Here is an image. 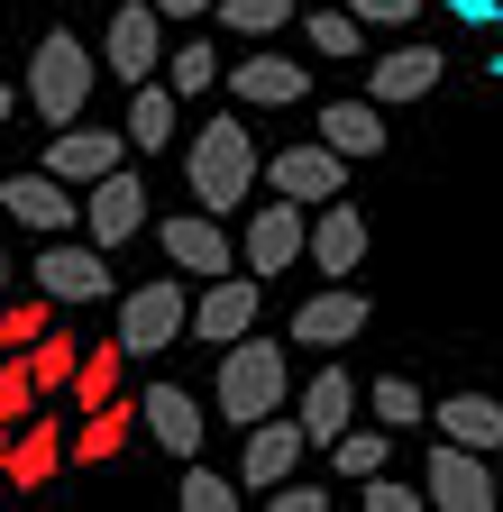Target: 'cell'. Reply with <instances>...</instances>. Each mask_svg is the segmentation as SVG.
<instances>
[{"mask_svg":"<svg viewBox=\"0 0 503 512\" xmlns=\"http://www.w3.org/2000/svg\"><path fill=\"white\" fill-rule=\"evenodd\" d=\"M266 174L257 138H247V119H211L193 128V147H183V183H193L202 211H247V183Z\"/></svg>","mask_w":503,"mask_h":512,"instance_id":"cell-1","label":"cell"},{"mask_svg":"<svg viewBox=\"0 0 503 512\" xmlns=\"http://www.w3.org/2000/svg\"><path fill=\"white\" fill-rule=\"evenodd\" d=\"M92 83H101V55H92L74 28H46L37 55H28V110H37L46 128H74L83 101H92Z\"/></svg>","mask_w":503,"mask_h":512,"instance_id":"cell-2","label":"cell"},{"mask_svg":"<svg viewBox=\"0 0 503 512\" xmlns=\"http://www.w3.org/2000/svg\"><path fill=\"white\" fill-rule=\"evenodd\" d=\"M211 403H220L229 430H257L266 412H284V348H266L257 330L229 339V348H220V384H211Z\"/></svg>","mask_w":503,"mask_h":512,"instance_id":"cell-3","label":"cell"},{"mask_svg":"<svg viewBox=\"0 0 503 512\" xmlns=\"http://www.w3.org/2000/svg\"><path fill=\"white\" fill-rule=\"evenodd\" d=\"M183 330H193V293H183L174 266L156 284H138V293H119V348H129V357H165Z\"/></svg>","mask_w":503,"mask_h":512,"instance_id":"cell-4","label":"cell"},{"mask_svg":"<svg viewBox=\"0 0 503 512\" xmlns=\"http://www.w3.org/2000/svg\"><path fill=\"white\" fill-rule=\"evenodd\" d=\"M0 211H10L19 229H37V238H65V229H83V183H65L55 165L0 174Z\"/></svg>","mask_w":503,"mask_h":512,"instance_id":"cell-5","label":"cell"},{"mask_svg":"<svg viewBox=\"0 0 503 512\" xmlns=\"http://www.w3.org/2000/svg\"><path fill=\"white\" fill-rule=\"evenodd\" d=\"M421 494H430L439 512H494V503H503V485H494V458H485V448H458V439H439V448H430Z\"/></svg>","mask_w":503,"mask_h":512,"instance_id":"cell-6","label":"cell"},{"mask_svg":"<svg viewBox=\"0 0 503 512\" xmlns=\"http://www.w3.org/2000/svg\"><path fill=\"white\" fill-rule=\"evenodd\" d=\"M138 229H147V183L129 165H110L101 183H83V238L92 247H129Z\"/></svg>","mask_w":503,"mask_h":512,"instance_id":"cell-7","label":"cell"},{"mask_svg":"<svg viewBox=\"0 0 503 512\" xmlns=\"http://www.w3.org/2000/svg\"><path fill=\"white\" fill-rule=\"evenodd\" d=\"M302 247H311V202L284 192V202H257V211H247V275H284Z\"/></svg>","mask_w":503,"mask_h":512,"instance_id":"cell-8","label":"cell"},{"mask_svg":"<svg viewBox=\"0 0 503 512\" xmlns=\"http://www.w3.org/2000/svg\"><path fill=\"white\" fill-rule=\"evenodd\" d=\"M266 183L293 192V202H339V192H348V156H339L330 138H302V147L266 156Z\"/></svg>","mask_w":503,"mask_h":512,"instance_id":"cell-9","label":"cell"},{"mask_svg":"<svg viewBox=\"0 0 503 512\" xmlns=\"http://www.w3.org/2000/svg\"><path fill=\"white\" fill-rule=\"evenodd\" d=\"M101 64L119 83H147L156 64H165V19H156V0H129V10L110 19V37H101Z\"/></svg>","mask_w":503,"mask_h":512,"instance_id":"cell-10","label":"cell"},{"mask_svg":"<svg viewBox=\"0 0 503 512\" xmlns=\"http://www.w3.org/2000/svg\"><path fill=\"white\" fill-rule=\"evenodd\" d=\"M238 439H247V448H238V485H247V494L284 485V476L302 467V448H311V430H302V421H275V412H266L257 430H238Z\"/></svg>","mask_w":503,"mask_h":512,"instance_id":"cell-11","label":"cell"},{"mask_svg":"<svg viewBox=\"0 0 503 512\" xmlns=\"http://www.w3.org/2000/svg\"><path fill=\"white\" fill-rule=\"evenodd\" d=\"M257 330V275H211L202 293H193V339H211V348H229V339H247Z\"/></svg>","mask_w":503,"mask_h":512,"instance_id":"cell-12","label":"cell"},{"mask_svg":"<svg viewBox=\"0 0 503 512\" xmlns=\"http://www.w3.org/2000/svg\"><path fill=\"white\" fill-rule=\"evenodd\" d=\"M156 238H165V266H174V275H202V284H211V275H229V266H238L220 211H183V220H165Z\"/></svg>","mask_w":503,"mask_h":512,"instance_id":"cell-13","label":"cell"},{"mask_svg":"<svg viewBox=\"0 0 503 512\" xmlns=\"http://www.w3.org/2000/svg\"><path fill=\"white\" fill-rule=\"evenodd\" d=\"M220 83H229L247 110H293V101L311 92V64H293V55H238Z\"/></svg>","mask_w":503,"mask_h":512,"instance_id":"cell-14","label":"cell"},{"mask_svg":"<svg viewBox=\"0 0 503 512\" xmlns=\"http://www.w3.org/2000/svg\"><path fill=\"white\" fill-rule=\"evenodd\" d=\"M101 256H110V247H74V238H55L28 275H37V293H55V302H101V293H110V266H101Z\"/></svg>","mask_w":503,"mask_h":512,"instance_id":"cell-15","label":"cell"},{"mask_svg":"<svg viewBox=\"0 0 503 512\" xmlns=\"http://www.w3.org/2000/svg\"><path fill=\"white\" fill-rule=\"evenodd\" d=\"M46 165L65 174V183H101L110 165H129V128H55Z\"/></svg>","mask_w":503,"mask_h":512,"instance_id":"cell-16","label":"cell"},{"mask_svg":"<svg viewBox=\"0 0 503 512\" xmlns=\"http://www.w3.org/2000/svg\"><path fill=\"white\" fill-rule=\"evenodd\" d=\"M138 421H147V439L165 448V458H202V403L183 394V384H147Z\"/></svg>","mask_w":503,"mask_h":512,"instance_id":"cell-17","label":"cell"},{"mask_svg":"<svg viewBox=\"0 0 503 512\" xmlns=\"http://www.w3.org/2000/svg\"><path fill=\"white\" fill-rule=\"evenodd\" d=\"M311 266H321V275H357L366 266V211L357 202H321V211H311Z\"/></svg>","mask_w":503,"mask_h":512,"instance_id":"cell-18","label":"cell"},{"mask_svg":"<svg viewBox=\"0 0 503 512\" xmlns=\"http://www.w3.org/2000/svg\"><path fill=\"white\" fill-rule=\"evenodd\" d=\"M439 74H449V55H439V46H394V55H375V74H366V92L385 101V110H403V101L439 92Z\"/></svg>","mask_w":503,"mask_h":512,"instance_id":"cell-19","label":"cell"},{"mask_svg":"<svg viewBox=\"0 0 503 512\" xmlns=\"http://www.w3.org/2000/svg\"><path fill=\"white\" fill-rule=\"evenodd\" d=\"M357 330H366V293H348V284L311 293V302L293 311V348H348Z\"/></svg>","mask_w":503,"mask_h":512,"instance_id":"cell-20","label":"cell"},{"mask_svg":"<svg viewBox=\"0 0 503 512\" xmlns=\"http://www.w3.org/2000/svg\"><path fill=\"white\" fill-rule=\"evenodd\" d=\"M357 403H366V394H357V375H348V366H321V375L302 384V412H293V421L311 430V448H330V439L357 421Z\"/></svg>","mask_w":503,"mask_h":512,"instance_id":"cell-21","label":"cell"},{"mask_svg":"<svg viewBox=\"0 0 503 512\" xmlns=\"http://www.w3.org/2000/svg\"><path fill=\"white\" fill-rule=\"evenodd\" d=\"M430 421H439V439L503 458V403H494V394H449V403H430Z\"/></svg>","mask_w":503,"mask_h":512,"instance_id":"cell-22","label":"cell"},{"mask_svg":"<svg viewBox=\"0 0 503 512\" xmlns=\"http://www.w3.org/2000/svg\"><path fill=\"white\" fill-rule=\"evenodd\" d=\"M321 138H330L348 165H357V156H385V138H394V128H385V101H375V92H366V101H330V110H321Z\"/></svg>","mask_w":503,"mask_h":512,"instance_id":"cell-23","label":"cell"},{"mask_svg":"<svg viewBox=\"0 0 503 512\" xmlns=\"http://www.w3.org/2000/svg\"><path fill=\"white\" fill-rule=\"evenodd\" d=\"M174 101H183V92L156 83V74L129 83V119H119V128H129V147H138V156H165V147H174Z\"/></svg>","mask_w":503,"mask_h":512,"instance_id":"cell-24","label":"cell"},{"mask_svg":"<svg viewBox=\"0 0 503 512\" xmlns=\"http://www.w3.org/2000/svg\"><path fill=\"white\" fill-rule=\"evenodd\" d=\"M129 421H138V403H92L83 421H74V439H65V458H83V467H110L119 448H129Z\"/></svg>","mask_w":503,"mask_h":512,"instance_id":"cell-25","label":"cell"},{"mask_svg":"<svg viewBox=\"0 0 503 512\" xmlns=\"http://www.w3.org/2000/svg\"><path fill=\"white\" fill-rule=\"evenodd\" d=\"M55 467H65V430L28 412V430L10 439V485H19V494H37V485H55Z\"/></svg>","mask_w":503,"mask_h":512,"instance_id":"cell-26","label":"cell"},{"mask_svg":"<svg viewBox=\"0 0 503 512\" xmlns=\"http://www.w3.org/2000/svg\"><path fill=\"white\" fill-rule=\"evenodd\" d=\"M385 458H394V430H385V421H375V430H339V439H330V467H339L348 485H357V476H375Z\"/></svg>","mask_w":503,"mask_h":512,"instance_id":"cell-27","label":"cell"},{"mask_svg":"<svg viewBox=\"0 0 503 512\" xmlns=\"http://www.w3.org/2000/svg\"><path fill=\"white\" fill-rule=\"evenodd\" d=\"M238 494H247L238 476H220V467H202V458H183V494H174L183 512H238Z\"/></svg>","mask_w":503,"mask_h":512,"instance_id":"cell-28","label":"cell"},{"mask_svg":"<svg viewBox=\"0 0 503 512\" xmlns=\"http://www.w3.org/2000/svg\"><path fill=\"white\" fill-rule=\"evenodd\" d=\"M211 19L229 37H275V28H293V0H211Z\"/></svg>","mask_w":503,"mask_h":512,"instance_id":"cell-29","label":"cell"},{"mask_svg":"<svg viewBox=\"0 0 503 512\" xmlns=\"http://www.w3.org/2000/svg\"><path fill=\"white\" fill-rule=\"evenodd\" d=\"M37 403H46L37 394V366H28V348H10V357H0V430H19Z\"/></svg>","mask_w":503,"mask_h":512,"instance_id":"cell-30","label":"cell"},{"mask_svg":"<svg viewBox=\"0 0 503 512\" xmlns=\"http://www.w3.org/2000/svg\"><path fill=\"white\" fill-rule=\"evenodd\" d=\"M119 357H129L119 339H110V348H83V366H74V403H83V412L119 394Z\"/></svg>","mask_w":503,"mask_h":512,"instance_id":"cell-31","label":"cell"},{"mask_svg":"<svg viewBox=\"0 0 503 512\" xmlns=\"http://www.w3.org/2000/svg\"><path fill=\"white\" fill-rule=\"evenodd\" d=\"M28 366H37V394H74L83 339H37V348H28Z\"/></svg>","mask_w":503,"mask_h":512,"instance_id":"cell-32","label":"cell"},{"mask_svg":"<svg viewBox=\"0 0 503 512\" xmlns=\"http://www.w3.org/2000/svg\"><path fill=\"white\" fill-rule=\"evenodd\" d=\"M366 403H375V421H385V430H412V421H430V403H421V384H412V375H385Z\"/></svg>","mask_w":503,"mask_h":512,"instance_id":"cell-33","label":"cell"},{"mask_svg":"<svg viewBox=\"0 0 503 512\" xmlns=\"http://www.w3.org/2000/svg\"><path fill=\"white\" fill-rule=\"evenodd\" d=\"M357 28H366V19L348 10V0H339V10H311V19H302L311 55H357Z\"/></svg>","mask_w":503,"mask_h":512,"instance_id":"cell-34","label":"cell"},{"mask_svg":"<svg viewBox=\"0 0 503 512\" xmlns=\"http://www.w3.org/2000/svg\"><path fill=\"white\" fill-rule=\"evenodd\" d=\"M211 83H220V46H211V37H183V46H174V92L193 101V92H211Z\"/></svg>","mask_w":503,"mask_h":512,"instance_id":"cell-35","label":"cell"},{"mask_svg":"<svg viewBox=\"0 0 503 512\" xmlns=\"http://www.w3.org/2000/svg\"><path fill=\"white\" fill-rule=\"evenodd\" d=\"M46 311H55V293H28V302H0V339H10V348H37V339H46Z\"/></svg>","mask_w":503,"mask_h":512,"instance_id":"cell-36","label":"cell"},{"mask_svg":"<svg viewBox=\"0 0 503 512\" xmlns=\"http://www.w3.org/2000/svg\"><path fill=\"white\" fill-rule=\"evenodd\" d=\"M357 503H366V512H421L430 494H412V485H394L385 467H375V476H357Z\"/></svg>","mask_w":503,"mask_h":512,"instance_id":"cell-37","label":"cell"},{"mask_svg":"<svg viewBox=\"0 0 503 512\" xmlns=\"http://www.w3.org/2000/svg\"><path fill=\"white\" fill-rule=\"evenodd\" d=\"M266 503H275V512H321L330 494H321V485H293V476H284V485H266Z\"/></svg>","mask_w":503,"mask_h":512,"instance_id":"cell-38","label":"cell"},{"mask_svg":"<svg viewBox=\"0 0 503 512\" xmlns=\"http://www.w3.org/2000/svg\"><path fill=\"white\" fill-rule=\"evenodd\" d=\"M458 28H503V0H449Z\"/></svg>","mask_w":503,"mask_h":512,"instance_id":"cell-39","label":"cell"},{"mask_svg":"<svg viewBox=\"0 0 503 512\" xmlns=\"http://www.w3.org/2000/svg\"><path fill=\"white\" fill-rule=\"evenodd\" d=\"M348 10H357V19H375V28H385V19H394V28H403V19H412V10H421V0H348Z\"/></svg>","mask_w":503,"mask_h":512,"instance_id":"cell-40","label":"cell"},{"mask_svg":"<svg viewBox=\"0 0 503 512\" xmlns=\"http://www.w3.org/2000/svg\"><path fill=\"white\" fill-rule=\"evenodd\" d=\"M211 0H156V19H202Z\"/></svg>","mask_w":503,"mask_h":512,"instance_id":"cell-41","label":"cell"},{"mask_svg":"<svg viewBox=\"0 0 503 512\" xmlns=\"http://www.w3.org/2000/svg\"><path fill=\"white\" fill-rule=\"evenodd\" d=\"M0 494H10V430H0Z\"/></svg>","mask_w":503,"mask_h":512,"instance_id":"cell-42","label":"cell"},{"mask_svg":"<svg viewBox=\"0 0 503 512\" xmlns=\"http://www.w3.org/2000/svg\"><path fill=\"white\" fill-rule=\"evenodd\" d=\"M10 110H19V92H10V83H0V128H10Z\"/></svg>","mask_w":503,"mask_h":512,"instance_id":"cell-43","label":"cell"},{"mask_svg":"<svg viewBox=\"0 0 503 512\" xmlns=\"http://www.w3.org/2000/svg\"><path fill=\"white\" fill-rule=\"evenodd\" d=\"M10 284H19V275H10V256H0V302H10Z\"/></svg>","mask_w":503,"mask_h":512,"instance_id":"cell-44","label":"cell"},{"mask_svg":"<svg viewBox=\"0 0 503 512\" xmlns=\"http://www.w3.org/2000/svg\"><path fill=\"white\" fill-rule=\"evenodd\" d=\"M494 485H503V458H494Z\"/></svg>","mask_w":503,"mask_h":512,"instance_id":"cell-45","label":"cell"},{"mask_svg":"<svg viewBox=\"0 0 503 512\" xmlns=\"http://www.w3.org/2000/svg\"><path fill=\"white\" fill-rule=\"evenodd\" d=\"M0 357H10V339H0Z\"/></svg>","mask_w":503,"mask_h":512,"instance_id":"cell-46","label":"cell"},{"mask_svg":"<svg viewBox=\"0 0 503 512\" xmlns=\"http://www.w3.org/2000/svg\"><path fill=\"white\" fill-rule=\"evenodd\" d=\"M494 74H503V55H494Z\"/></svg>","mask_w":503,"mask_h":512,"instance_id":"cell-47","label":"cell"}]
</instances>
